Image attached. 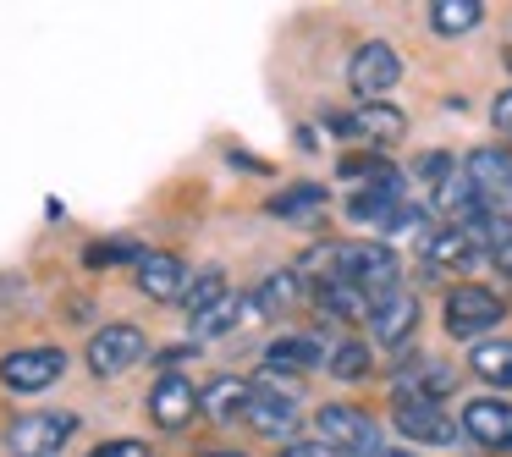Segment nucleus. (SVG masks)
Listing matches in <instances>:
<instances>
[{
	"mask_svg": "<svg viewBox=\"0 0 512 457\" xmlns=\"http://www.w3.org/2000/svg\"><path fill=\"white\" fill-rule=\"evenodd\" d=\"M413 325H419V298L413 292H386V298L375 303V314H369V331H375L380 347H402L413 336Z\"/></svg>",
	"mask_w": 512,
	"mask_h": 457,
	"instance_id": "obj_15",
	"label": "nucleus"
},
{
	"mask_svg": "<svg viewBox=\"0 0 512 457\" xmlns=\"http://www.w3.org/2000/svg\"><path fill=\"white\" fill-rule=\"evenodd\" d=\"M314 424H320V441L336 446L342 457H380V424L353 402H325Z\"/></svg>",
	"mask_w": 512,
	"mask_h": 457,
	"instance_id": "obj_3",
	"label": "nucleus"
},
{
	"mask_svg": "<svg viewBox=\"0 0 512 457\" xmlns=\"http://www.w3.org/2000/svg\"><path fill=\"white\" fill-rule=\"evenodd\" d=\"M402 133H408V116H402L397 105H386V100H380V105H358V111H353V138H364L375 155H380V149H391Z\"/></svg>",
	"mask_w": 512,
	"mask_h": 457,
	"instance_id": "obj_18",
	"label": "nucleus"
},
{
	"mask_svg": "<svg viewBox=\"0 0 512 457\" xmlns=\"http://www.w3.org/2000/svg\"><path fill=\"white\" fill-rule=\"evenodd\" d=\"M397 78H402V56L386 45V39L358 45L353 61H347V89L358 94V105H380L391 89H397Z\"/></svg>",
	"mask_w": 512,
	"mask_h": 457,
	"instance_id": "obj_4",
	"label": "nucleus"
},
{
	"mask_svg": "<svg viewBox=\"0 0 512 457\" xmlns=\"http://www.w3.org/2000/svg\"><path fill=\"white\" fill-rule=\"evenodd\" d=\"M468 369L490 386H507L512 391V336H490V342L468 347Z\"/></svg>",
	"mask_w": 512,
	"mask_h": 457,
	"instance_id": "obj_21",
	"label": "nucleus"
},
{
	"mask_svg": "<svg viewBox=\"0 0 512 457\" xmlns=\"http://www.w3.org/2000/svg\"><path fill=\"white\" fill-rule=\"evenodd\" d=\"M501 320H507V303L479 281H463V287L446 292V336H457V342H490Z\"/></svg>",
	"mask_w": 512,
	"mask_h": 457,
	"instance_id": "obj_2",
	"label": "nucleus"
},
{
	"mask_svg": "<svg viewBox=\"0 0 512 457\" xmlns=\"http://www.w3.org/2000/svg\"><path fill=\"white\" fill-rule=\"evenodd\" d=\"M199 457H243V452H232V446H215V452H199Z\"/></svg>",
	"mask_w": 512,
	"mask_h": 457,
	"instance_id": "obj_35",
	"label": "nucleus"
},
{
	"mask_svg": "<svg viewBox=\"0 0 512 457\" xmlns=\"http://www.w3.org/2000/svg\"><path fill=\"white\" fill-rule=\"evenodd\" d=\"M89 457H155V452H149L144 441H105V446H94Z\"/></svg>",
	"mask_w": 512,
	"mask_h": 457,
	"instance_id": "obj_31",
	"label": "nucleus"
},
{
	"mask_svg": "<svg viewBox=\"0 0 512 457\" xmlns=\"http://www.w3.org/2000/svg\"><path fill=\"white\" fill-rule=\"evenodd\" d=\"M463 435L490 452H512V402L501 397H474L463 408Z\"/></svg>",
	"mask_w": 512,
	"mask_h": 457,
	"instance_id": "obj_13",
	"label": "nucleus"
},
{
	"mask_svg": "<svg viewBox=\"0 0 512 457\" xmlns=\"http://www.w3.org/2000/svg\"><path fill=\"white\" fill-rule=\"evenodd\" d=\"M496 265H501V270H507V276H512V243H507V248H501V254H496Z\"/></svg>",
	"mask_w": 512,
	"mask_h": 457,
	"instance_id": "obj_34",
	"label": "nucleus"
},
{
	"mask_svg": "<svg viewBox=\"0 0 512 457\" xmlns=\"http://www.w3.org/2000/svg\"><path fill=\"white\" fill-rule=\"evenodd\" d=\"M248 424H254L259 435H270V441H292V430H298L303 408L292 391H270V386H254V397H248Z\"/></svg>",
	"mask_w": 512,
	"mask_h": 457,
	"instance_id": "obj_14",
	"label": "nucleus"
},
{
	"mask_svg": "<svg viewBox=\"0 0 512 457\" xmlns=\"http://www.w3.org/2000/svg\"><path fill=\"white\" fill-rule=\"evenodd\" d=\"M248 397H254V386H248L243 375H215L210 386L199 391V413L204 419H243L248 413Z\"/></svg>",
	"mask_w": 512,
	"mask_h": 457,
	"instance_id": "obj_20",
	"label": "nucleus"
},
{
	"mask_svg": "<svg viewBox=\"0 0 512 457\" xmlns=\"http://www.w3.org/2000/svg\"><path fill=\"white\" fill-rule=\"evenodd\" d=\"M111 259H144V248H133V243H100V248H89V265H111Z\"/></svg>",
	"mask_w": 512,
	"mask_h": 457,
	"instance_id": "obj_30",
	"label": "nucleus"
},
{
	"mask_svg": "<svg viewBox=\"0 0 512 457\" xmlns=\"http://www.w3.org/2000/svg\"><path fill=\"white\" fill-rule=\"evenodd\" d=\"M320 204H325V188H320V182H298V188L276 193V199H270L265 210H270V215H281V221H287V215H292V221H298V215L320 210Z\"/></svg>",
	"mask_w": 512,
	"mask_h": 457,
	"instance_id": "obj_28",
	"label": "nucleus"
},
{
	"mask_svg": "<svg viewBox=\"0 0 512 457\" xmlns=\"http://www.w3.org/2000/svg\"><path fill=\"white\" fill-rule=\"evenodd\" d=\"M490 127H496V133H512V89H501L496 100H490Z\"/></svg>",
	"mask_w": 512,
	"mask_h": 457,
	"instance_id": "obj_32",
	"label": "nucleus"
},
{
	"mask_svg": "<svg viewBox=\"0 0 512 457\" xmlns=\"http://www.w3.org/2000/svg\"><path fill=\"white\" fill-rule=\"evenodd\" d=\"M479 17H485L479 0H435V6H430V28H435V34H468V28H479Z\"/></svg>",
	"mask_w": 512,
	"mask_h": 457,
	"instance_id": "obj_24",
	"label": "nucleus"
},
{
	"mask_svg": "<svg viewBox=\"0 0 512 457\" xmlns=\"http://www.w3.org/2000/svg\"><path fill=\"white\" fill-rule=\"evenodd\" d=\"M89 369L100 380H116V375H127L133 364H144L149 358V342H144V331L138 325H105V331H94L89 336Z\"/></svg>",
	"mask_w": 512,
	"mask_h": 457,
	"instance_id": "obj_7",
	"label": "nucleus"
},
{
	"mask_svg": "<svg viewBox=\"0 0 512 457\" xmlns=\"http://www.w3.org/2000/svg\"><path fill=\"white\" fill-rule=\"evenodd\" d=\"M276 457H342L336 446H325V441H292V446H281Z\"/></svg>",
	"mask_w": 512,
	"mask_h": 457,
	"instance_id": "obj_33",
	"label": "nucleus"
},
{
	"mask_svg": "<svg viewBox=\"0 0 512 457\" xmlns=\"http://www.w3.org/2000/svg\"><path fill=\"white\" fill-rule=\"evenodd\" d=\"M391 424H397L413 446H452L457 430H463V424L446 419L441 402H397V408H391Z\"/></svg>",
	"mask_w": 512,
	"mask_h": 457,
	"instance_id": "obj_11",
	"label": "nucleus"
},
{
	"mask_svg": "<svg viewBox=\"0 0 512 457\" xmlns=\"http://www.w3.org/2000/svg\"><path fill=\"white\" fill-rule=\"evenodd\" d=\"M452 386H457V369L430 353H413L391 364V397L397 402H441Z\"/></svg>",
	"mask_w": 512,
	"mask_h": 457,
	"instance_id": "obj_6",
	"label": "nucleus"
},
{
	"mask_svg": "<svg viewBox=\"0 0 512 457\" xmlns=\"http://www.w3.org/2000/svg\"><path fill=\"white\" fill-rule=\"evenodd\" d=\"M413 171H419V177H424V188H441V182H452V155H424L419 160V166H413Z\"/></svg>",
	"mask_w": 512,
	"mask_h": 457,
	"instance_id": "obj_29",
	"label": "nucleus"
},
{
	"mask_svg": "<svg viewBox=\"0 0 512 457\" xmlns=\"http://www.w3.org/2000/svg\"><path fill=\"white\" fill-rule=\"evenodd\" d=\"M61 375H67V353L61 347H17V353L0 358V386L23 391V397L56 386Z\"/></svg>",
	"mask_w": 512,
	"mask_h": 457,
	"instance_id": "obj_8",
	"label": "nucleus"
},
{
	"mask_svg": "<svg viewBox=\"0 0 512 457\" xmlns=\"http://www.w3.org/2000/svg\"><path fill=\"white\" fill-rule=\"evenodd\" d=\"M375 303L380 298H369V292H358V287H314V309H320L325 320H369Z\"/></svg>",
	"mask_w": 512,
	"mask_h": 457,
	"instance_id": "obj_23",
	"label": "nucleus"
},
{
	"mask_svg": "<svg viewBox=\"0 0 512 457\" xmlns=\"http://www.w3.org/2000/svg\"><path fill=\"white\" fill-rule=\"evenodd\" d=\"M325 369H331L336 380H364L369 369H375V358H369V342H336L331 353H325Z\"/></svg>",
	"mask_w": 512,
	"mask_h": 457,
	"instance_id": "obj_25",
	"label": "nucleus"
},
{
	"mask_svg": "<svg viewBox=\"0 0 512 457\" xmlns=\"http://www.w3.org/2000/svg\"><path fill=\"white\" fill-rule=\"evenodd\" d=\"M336 177H342V182H358L364 193H375V188H391V193H402V177H397V166H386L380 155H342V160H336Z\"/></svg>",
	"mask_w": 512,
	"mask_h": 457,
	"instance_id": "obj_22",
	"label": "nucleus"
},
{
	"mask_svg": "<svg viewBox=\"0 0 512 457\" xmlns=\"http://www.w3.org/2000/svg\"><path fill=\"white\" fill-rule=\"evenodd\" d=\"M221 298H226V276H221V270H204V276L188 281V292H182V309H188V320H199V314H210Z\"/></svg>",
	"mask_w": 512,
	"mask_h": 457,
	"instance_id": "obj_26",
	"label": "nucleus"
},
{
	"mask_svg": "<svg viewBox=\"0 0 512 457\" xmlns=\"http://www.w3.org/2000/svg\"><path fill=\"white\" fill-rule=\"evenodd\" d=\"M419 259H424V276H441V270H474L485 254H479V243L463 232V226L446 221V226H435V232L424 237Z\"/></svg>",
	"mask_w": 512,
	"mask_h": 457,
	"instance_id": "obj_10",
	"label": "nucleus"
},
{
	"mask_svg": "<svg viewBox=\"0 0 512 457\" xmlns=\"http://www.w3.org/2000/svg\"><path fill=\"white\" fill-rule=\"evenodd\" d=\"M78 430V413H23L6 424V452L12 457H56Z\"/></svg>",
	"mask_w": 512,
	"mask_h": 457,
	"instance_id": "obj_5",
	"label": "nucleus"
},
{
	"mask_svg": "<svg viewBox=\"0 0 512 457\" xmlns=\"http://www.w3.org/2000/svg\"><path fill=\"white\" fill-rule=\"evenodd\" d=\"M347 215H353V221H364V226H375V232H408V226L424 221L419 204H408L402 193H391V188L353 193V199H347Z\"/></svg>",
	"mask_w": 512,
	"mask_h": 457,
	"instance_id": "obj_9",
	"label": "nucleus"
},
{
	"mask_svg": "<svg viewBox=\"0 0 512 457\" xmlns=\"http://www.w3.org/2000/svg\"><path fill=\"white\" fill-rule=\"evenodd\" d=\"M199 413V386H193L188 375H160L155 386H149V419L160 424V430H182V424Z\"/></svg>",
	"mask_w": 512,
	"mask_h": 457,
	"instance_id": "obj_12",
	"label": "nucleus"
},
{
	"mask_svg": "<svg viewBox=\"0 0 512 457\" xmlns=\"http://www.w3.org/2000/svg\"><path fill=\"white\" fill-rule=\"evenodd\" d=\"M380 457H413V452H380Z\"/></svg>",
	"mask_w": 512,
	"mask_h": 457,
	"instance_id": "obj_36",
	"label": "nucleus"
},
{
	"mask_svg": "<svg viewBox=\"0 0 512 457\" xmlns=\"http://www.w3.org/2000/svg\"><path fill=\"white\" fill-rule=\"evenodd\" d=\"M298 276L309 281V287H358V292H369V298H386V292H397L402 265L386 243H375V237H342V243L309 248Z\"/></svg>",
	"mask_w": 512,
	"mask_h": 457,
	"instance_id": "obj_1",
	"label": "nucleus"
},
{
	"mask_svg": "<svg viewBox=\"0 0 512 457\" xmlns=\"http://www.w3.org/2000/svg\"><path fill=\"white\" fill-rule=\"evenodd\" d=\"M298 298H303V276H298V270H270V276L248 292V314H254V320H270V314H287Z\"/></svg>",
	"mask_w": 512,
	"mask_h": 457,
	"instance_id": "obj_19",
	"label": "nucleus"
},
{
	"mask_svg": "<svg viewBox=\"0 0 512 457\" xmlns=\"http://www.w3.org/2000/svg\"><path fill=\"white\" fill-rule=\"evenodd\" d=\"M138 292L155 303H171L188 292V265L177 254H144L138 259Z\"/></svg>",
	"mask_w": 512,
	"mask_h": 457,
	"instance_id": "obj_16",
	"label": "nucleus"
},
{
	"mask_svg": "<svg viewBox=\"0 0 512 457\" xmlns=\"http://www.w3.org/2000/svg\"><path fill=\"white\" fill-rule=\"evenodd\" d=\"M507 67H512V50H507Z\"/></svg>",
	"mask_w": 512,
	"mask_h": 457,
	"instance_id": "obj_37",
	"label": "nucleus"
},
{
	"mask_svg": "<svg viewBox=\"0 0 512 457\" xmlns=\"http://www.w3.org/2000/svg\"><path fill=\"white\" fill-rule=\"evenodd\" d=\"M259 364H265V375H309L325 364V347L314 336H276Z\"/></svg>",
	"mask_w": 512,
	"mask_h": 457,
	"instance_id": "obj_17",
	"label": "nucleus"
},
{
	"mask_svg": "<svg viewBox=\"0 0 512 457\" xmlns=\"http://www.w3.org/2000/svg\"><path fill=\"white\" fill-rule=\"evenodd\" d=\"M243 320H254V314H248V292L243 298H221L210 314H199V320H193V336H221V331H232V325H243Z\"/></svg>",
	"mask_w": 512,
	"mask_h": 457,
	"instance_id": "obj_27",
	"label": "nucleus"
}]
</instances>
